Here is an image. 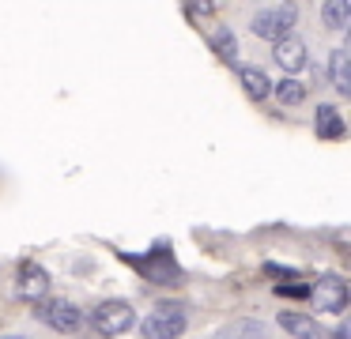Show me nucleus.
<instances>
[{
  "label": "nucleus",
  "instance_id": "nucleus-8",
  "mask_svg": "<svg viewBox=\"0 0 351 339\" xmlns=\"http://www.w3.org/2000/svg\"><path fill=\"white\" fill-rule=\"evenodd\" d=\"M276 64L283 68V72H298V68L306 64V42L298 34H287V38H280L276 42Z\"/></svg>",
  "mask_w": 351,
  "mask_h": 339
},
{
  "label": "nucleus",
  "instance_id": "nucleus-14",
  "mask_svg": "<svg viewBox=\"0 0 351 339\" xmlns=\"http://www.w3.org/2000/svg\"><path fill=\"white\" fill-rule=\"evenodd\" d=\"M321 15H325V23L332 30H343L351 19V4L348 0H328V4H321Z\"/></svg>",
  "mask_w": 351,
  "mask_h": 339
},
{
  "label": "nucleus",
  "instance_id": "nucleus-3",
  "mask_svg": "<svg viewBox=\"0 0 351 339\" xmlns=\"http://www.w3.org/2000/svg\"><path fill=\"white\" fill-rule=\"evenodd\" d=\"M38 321L49 324L53 331H61V336H72V331L84 328V313H80V305H72V301H64V298H46L42 301Z\"/></svg>",
  "mask_w": 351,
  "mask_h": 339
},
{
  "label": "nucleus",
  "instance_id": "nucleus-2",
  "mask_svg": "<svg viewBox=\"0 0 351 339\" xmlns=\"http://www.w3.org/2000/svg\"><path fill=\"white\" fill-rule=\"evenodd\" d=\"M298 19V8L295 4H276V8H265V12L253 15V34L257 38H272V42H280V38L291 34V27H295Z\"/></svg>",
  "mask_w": 351,
  "mask_h": 339
},
{
  "label": "nucleus",
  "instance_id": "nucleus-5",
  "mask_svg": "<svg viewBox=\"0 0 351 339\" xmlns=\"http://www.w3.org/2000/svg\"><path fill=\"white\" fill-rule=\"evenodd\" d=\"M91 324L102 336H121V331H129L132 324H136V313H132V305H125V301H102V305L91 309Z\"/></svg>",
  "mask_w": 351,
  "mask_h": 339
},
{
  "label": "nucleus",
  "instance_id": "nucleus-6",
  "mask_svg": "<svg viewBox=\"0 0 351 339\" xmlns=\"http://www.w3.org/2000/svg\"><path fill=\"white\" fill-rule=\"evenodd\" d=\"M16 290H19V298H23V301H46V294H49V275H46V268H38L34 260L19 264V271H16Z\"/></svg>",
  "mask_w": 351,
  "mask_h": 339
},
{
  "label": "nucleus",
  "instance_id": "nucleus-17",
  "mask_svg": "<svg viewBox=\"0 0 351 339\" xmlns=\"http://www.w3.org/2000/svg\"><path fill=\"white\" fill-rule=\"evenodd\" d=\"M276 294H287V298H310L306 286H276Z\"/></svg>",
  "mask_w": 351,
  "mask_h": 339
},
{
  "label": "nucleus",
  "instance_id": "nucleus-7",
  "mask_svg": "<svg viewBox=\"0 0 351 339\" xmlns=\"http://www.w3.org/2000/svg\"><path fill=\"white\" fill-rule=\"evenodd\" d=\"M310 298L317 301L325 313H343V305H348V283L336 275H321V283L310 290Z\"/></svg>",
  "mask_w": 351,
  "mask_h": 339
},
{
  "label": "nucleus",
  "instance_id": "nucleus-16",
  "mask_svg": "<svg viewBox=\"0 0 351 339\" xmlns=\"http://www.w3.org/2000/svg\"><path fill=\"white\" fill-rule=\"evenodd\" d=\"M212 49L219 53L223 60H234V53H238L234 34H230V30H215V34H212Z\"/></svg>",
  "mask_w": 351,
  "mask_h": 339
},
{
  "label": "nucleus",
  "instance_id": "nucleus-9",
  "mask_svg": "<svg viewBox=\"0 0 351 339\" xmlns=\"http://www.w3.org/2000/svg\"><path fill=\"white\" fill-rule=\"evenodd\" d=\"M280 328L287 331V336H295V339H321V324L313 321V316H306V313H295V309H283L280 316Z\"/></svg>",
  "mask_w": 351,
  "mask_h": 339
},
{
  "label": "nucleus",
  "instance_id": "nucleus-1",
  "mask_svg": "<svg viewBox=\"0 0 351 339\" xmlns=\"http://www.w3.org/2000/svg\"><path fill=\"white\" fill-rule=\"evenodd\" d=\"M121 260H125V264H132V268H136L140 275H144V279H152V283H159V286L182 283V268H178L174 249H170L167 241H155V245L147 249V253H140V256L121 253Z\"/></svg>",
  "mask_w": 351,
  "mask_h": 339
},
{
  "label": "nucleus",
  "instance_id": "nucleus-15",
  "mask_svg": "<svg viewBox=\"0 0 351 339\" xmlns=\"http://www.w3.org/2000/svg\"><path fill=\"white\" fill-rule=\"evenodd\" d=\"M272 90H276V98H280L283 105H298V102L306 98V87H302L298 79H291V75H287L283 83H272Z\"/></svg>",
  "mask_w": 351,
  "mask_h": 339
},
{
  "label": "nucleus",
  "instance_id": "nucleus-4",
  "mask_svg": "<svg viewBox=\"0 0 351 339\" xmlns=\"http://www.w3.org/2000/svg\"><path fill=\"white\" fill-rule=\"evenodd\" d=\"M185 331V313L178 305H159L140 321V336L144 339H178Z\"/></svg>",
  "mask_w": 351,
  "mask_h": 339
},
{
  "label": "nucleus",
  "instance_id": "nucleus-10",
  "mask_svg": "<svg viewBox=\"0 0 351 339\" xmlns=\"http://www.w3.org/2000/svg\"><path fill=\"white\" fill-rule=\"evenodd\" d=\"M317 136L321 140H343L348 136V125H343V117H340V110L336 105H321L317 110Z\"/></svg>",
  "mask_w": 351,
  "mask_h": 339
},
{
  "label": "nucleus",
  "instance_id": "nucleus-11",
  "mask_svg": "<svg viewBox=\"0 0 351 339\" xmlns=\"http://www.w3.org/2000/svg\"><path fill=\"white\" fill-rule=\"evenodd\" d=\"M212 339H265V324H261V321H250V316H242V321L223 324V328L215 331Z\"/></svg>",
  "mask_w": 351,
  "mask_h": 339
},
{
  "label": "nucleus",
  "instance_id": "nucleus-13",
  "mask_svg": "<svg viewBox=\"0 0 351 339\" xmlns=\"http://www.w3.org/2000/svg\"><path fill=\"white\" fill-rule=\"evenodd\" d=\"M328 75H332V87L340 95H351V75H348V49H336L328 57Z\"/></svg>",
  "mask_w": 351,
  "mask_h": 339
},
{
  "label": "nucleus",
  "instance_id": "nucleus-19",
  "mask_svg": "<svg viewBox=\"0 0 351 339\" xmlns=\"http://www.w3.org/2000/svg\"><path fill=\"white\" fill-rule=\"evenodd\" d=\"M4 339H31V336H4Z\"/></svg>",
  "mask_w": 351,
  "mask_h": 339
},
{
  "label": "nucleus",
  "instance_id": "nucleus-18",
  "mask_svg": "<svg viewBox=\"0 0 351 339\" xmlns=\"http://www.w3.org/2000/svg\"><path fill=\"white\" fill-rule=\"evenodd\" d=\"M336 339H348V331H343V328H340V331H336Z\"/></svg>",
  "mask_w": 351,
  "mask_h": 339
},
{
  "label": "nucleus",
  "instance_id": "nucleus-12",
  "mask_svg": "<svg viewBox=\"0 0 351 339\" xmlns=\"http://www.w3.org/2000/svg\"><path fill=\"white\" fill-rule=\"evenodd\" d=\"M238 79H242V87L250 90V98H265V95H272V79H268L261 68H253V64H242L238 68Z\"/></svg>",
  "mask_w": 351,
  "mask_h": 339
}]
</instances>
